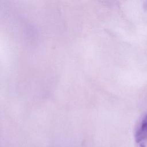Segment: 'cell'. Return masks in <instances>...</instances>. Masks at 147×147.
Returning <instances> with one entry per match:
<instances>
[{
  "mask_svg": "<svg viewBox=\"0 0 147 147\" xmlns=\"http://www.w3.org/2000/svg\"><path fill=\"white\" fill-rule=\"evenodd\" d=\"M135 140L139 147L147 145V115L144 118L135 134Z\"/></svg>",
  "mask_w": 147,
  "mask_h": 147,
  "instance_id": "6da1fadb",
  "label": "cell"
}]
</instances>
